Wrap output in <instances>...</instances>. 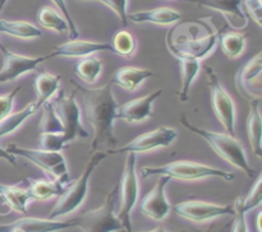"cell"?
Listing matches in <instances>:
<instances>
[{
	"label": "cell",
	"instance_id": "30bf717a",
	"mask_svg": "<svg viewBox=\"0 0 262 232\" xmlns=\"http://www.w3.org/2000/svg\"><path fill=\"white\" fill-rule=\"evenodd\" d=\"M205 74H206L210 93H211V104L214 114L216 115L217 120L223 125L225 132L235 137L237 112H235L234 101L227 92V89L223 87L222 82L219 81L216 73H215L211 66H205Z\"/></svg>",
	"mask_w": 262,
	"mask_h": 232
},
{
	"label": "cell",
	"instance_id": "f1b7e54d",
	"mask_svg": "<svg viewBox=\"0 0 262 232\" xmlns=\"http://www.w3.org/2000/svg\"><path fill=\"white\" fill-rule=\"evenodd\" d=\"M38 109H40V106L35 101L28 104L27 106H25L19 111L10 112L8 116L0 120V137L9 135L12 133H14L17 129H19L23 122L27 121L32 115H35Z\"/></svg>",
	"mask_w": 262,
	"mask_h": 232
},
{
	"label": "cell",
	"instance_id": "5bb4252c",
	"mask_svg": "<svg viewBox=\"0 0 262 232\" xmlns=\"http://www.w3.org/2000/svg\"><path fill=\"white\" fill-rule=\"evenodd\" d=\"M171 178L160 176L152 190L148 191L140 203V212L152 221L161 222L170 214L171 205L166 198V186Z\"/></svg>",
	"mask_w": 262,
	"mask_h": 232
},
{
	"label": "cell",
	"instance_id": "52a82bcc",
	"mask_svg": "<svg viewBox=\"0 0 262 232\" xmlns=\"http://www.w3.org/2000/svg\"><path fill=\"white\" fill-rule=\"evenodd\" d=\"M51 104L64 127L63 135L67 144H71L77 139L89 138V132L82 124L81 109L77 104L76 91L67 94L66 92L59 89Z\"/></svg>",
	"mask_w": 262,
	"mask_h": 232
},
{
	"label": "cell",
	"instance_id": "d6a6232c",
	"mask_svg": "<svg viewBox=\"0 0 262 232\" xmlns=\"http://www.w3.org/2000/svg\"><path fill=\"white\" fill-rule=\"evenodd\" d=\"M41 107H42V117H41L40 126H38L40 134L41 133H63L64 127L54 110L51 101L45 102Z\"/></svg>",
	"mask_w": 262,
	"mask_h": 232
},
{
	"label": "cell",
	"instance_id": "f35d334b",
	"mask_svg": "<svg viewBox=\"0 0 262 232\" xmlns=\"http://www.w3.org/2000/svg\"><path fill=\"white\" fill-rule=\"evenodd\" d=\"M20 88H22V87L18 86L17 88L13 89L10 93L0 96V120L4 119L5 116H8V115L12 112L13 105H14V98L18 94V92L20 91Z\"/></svg>",
	"mask_w": 262,
	"mask_h": 232
},
{
	"label": "cell",
	"instance_id": "ee69618b",
	"mask_svg": "<svg viewBox=\"0 0 262 232\" xmlns=\"http://www.w3.org/2000/svg\"><path fill=\"white\" fill-rule=\"evenodd\" d=\"M7 3H8V0H2V2H0V12H2L3 8H4V5L7 4Z\"/></svg>",
	"mask_w": 262,
	"mask_h": 232
},
{
	"label": "cell",
	"instance_id": "7dc6e473",
	"mask_svg": "<svg viewBox=\"0 0 262 232\" xmlns=\"http://www.w3.org/2000/svg\"><path fill=\"white\" fill-rule=\"evenodd\" d=\"M205 232H212V229H211V228H207Z\"/></svg>",
	"mask_w": 262,
	"mask_h": 232
},
{
	"label": "cell",
	"instance_id": "ba28073f",
	"mask_svg": "<svg viewBox=\"0 0 262 232\" xmlns=\"http://www.w3.org/2000/svg\"><path fill=\"white\" fill-rule=\"evenodd\" d=\"M7 150L15 157L19 156V157L26 158L31 163L41 168L43 172L53 176L55 180H59L66 185L71 183L68 165H67V161L61 152H50V150L41 149V148L38 149L25 148L17 144H10Z\"/></svg>",
	"mask_w": 262,
	"mask_h": 232
},
{
	"label": "cell",
	"instance_id": "5b68a950",
	"mask_svg": "<svg viewBox=\"0 0 262 232\" xmlns=\"http://www.w3.org/2000/svg\"><path fill=\"white\" fill-rule=\"evenodd\" d=\"M141 175L143 178L150 176H168L182 181H196L209 177H219L225 181H233L235 175L222 168L211 167L204 163L193 161H174L163 166H145L141 168Z\"/></svg>",
	"mask_w": 262,
	"mask_h": 232
},
{
	"label": "cell",
	"instance_id": "2e32d148",
	"mask_svg": "<svg viewBox=\"0 0 262 232\" xmlns=\"http://www.w3.org/2000/svg\"><path fill=\"white\" fill-rule=\"evenodd\" d=\"M163 89H156L140 98L130 99L117 107V120H124L129 124H140L151 119L154 115V104L161 96Z\"/></svg>",
	"mask_w": 262,
	"mask_h": 232
},
{
	"label": "cell",
	"instance_id": "44dd1931",
	"mask_svg": "<svg viewBox=\"0 0 262 232\" xmlns=\"http://www.w3.org/2000/svg\"><path fill=\"white\" fill-rule=\"evenodd\" d=\"M154 76V73L148 69L136 68V66H123L115 71L110 83L117 84L125 91L133 92L145 81Z\"/></svg>",
	"mask_w": 262,
	"mask_h": 232
},
{
	"label": "cell",
	"instance_id": "bcb514c9",
	"mask_svg": "<svg viewBox=\"0 0 262 232\" xmlns=\"http://www.w3.org/2000/svg\"><path fill=\"white\" fill-rule=\"evenodd\" d=\"M0 204H5L4 199H3V196H2V195H0Z\"/></svg>",
	"mask_w": 262,
	"mask_h": 232
},
{
	"label": "cell",
	"instance_id": "f546056e",
	"mask_svg": "<svg viewBox=\"0 0 262 232\" xmlns=\"http://www.w3.org/2000/svg\"><path fill=\"white\" fill-rule=\"evenodd\" d=\"M104 69L102 60L94 55L81 58L74 65V74L87 84H94L100 78Z\"/></svg>",
	"mask_w": 262,
	"mask_h": 232
},
{
	"label": "cell",
	"instance_id": "9a60e30c",
	"mask_svg": "<svg viewBox=\"0 0 262 232\" xmlns=\"http://www.w3.org/2000/svg\"><path fill=\"white\" fill-rule=\"evenodd\" d=\"M261 73L262 54L257 53L238 70L235 76V87L243 98H261Z\"/></svg>",
	"mask_w": 262,
	"mask_h": 232
},
{
	"label": "cell",
	"instance_id": "7402d4cb",
	"mask_svg": "<svg viewBox=\"0 0 262 232\" xmlns=\"http://www.w3.org/2000/svg\"><path fill=\"white\" fill-rule=\"evenodd\" d=\"M27 191L31 196V200H48V199L60 196L66 189V184L59 180H35V178H26Z\"/></svg>",
	"mask_w": 262,
	"mask_h": 232
},
{
	"label": "cell",
	"instance_id": "277c9868",
	"mask_svg": "<svg viewBox=\"0 0 262 232\" xmlns=\"http://www.w3.org/2000/svg\"><path fill=\"white\" fill-rule=\"evenodd\" d=\"M106 152L104 150L91 153V157L84 166L81 176L66 186L61 195L58 196V200H56L54 208L51 209L48 218L58 219L59 217L68 216V214L76 212L83 204V201L86 200L87 193H89L90 178H91L92 172L101 163V161L106 158Z\"/></svg>",
	"mask_w": 262,
	"mask_h": 232
},
{
	"label": "cell",
	"instance_id": "4dcf8cb0",
	"mask_svg": "<svg viewBox=\"0 0 262 232\" xmlns=\"http://www.w3.org/2000/svg\"><path fill=\"white\" fill-rule=\"evenodd\" d=\"M37 22L41 27L56 33H68L69 27L66 18L51 7H41L37 12Z\"/></svg>",
	"mask_w": 262,
	"mask_h": 232
},
{
	"label": "cell",
	"instance_id": "4316f807",
	"mask_svg": "<svg viewBox=\"0 0 262 232\" xmlns=\"http://www.w3.org/2000/svg\"><path fill=\"white\" fill-rule=\"evenodd\" d=\"M217 45L229 59H237L245 53L247 45V35L241 32H217Z\"/></svg>",
	"mask_w": 262,
	"mask_h": 232
},
{
	"label": "cell",
	"instance_id": "836d02e7",
	"mask_svg": "<svg viewBox=\"0 0 262 232\" xmlns=\"http://www.w3.org/2000/svg\"><path fill=\"white\" fill-rule=\"evenodd\" d=\"M68 147L63 133H41L40 148L50 152H61Z\"/></svg>",
	"mask_w": 262,
	"mask_h": 232
},
{
	"label": "cell",
	"instance_id": "4fadbf2b",
	"mask_svg": "<svg viewBox=\"0 0 262 232\" xmlns=\"http://www.w3.org/2000/svg\"><path fill=\"white\" fill-rule=\"evenodd\" d=\"M0 51H2L3 60H4L3 68L0 70V84L10 83V82L17 81L23 74H27L36 70L40 64L51 59L50 55L36 56V58L19 55V54H15L13 51H10L4 45H0Z\"/></svg>",
	"mask_w": 262,
	"mask_h": 232
},
{
	"label": "cell",
	"instance_id": "7a4b0ae2",
	"mask_svg": "<svg viewBox=\"0 0 262 232\" xmlns=\"http://www.w3.org/2000/svg\"><path fill=\"white\" fill-rule=\"evenodd\" d=\"M166 47L174 58L204 60L217 46V31L210 19L176 23L165 37Z\"/></svg>",
	"mask_w": 262,
	"mask_h": 232
},
{
	"label": "cell",
	"instance_id": "3957f363",
	"mask_svg": "<svg viewBox=\"0 0 262 232\" xmlns=\"http://www.w3.org/2000/svg\"><path fill=\"white\" fill-rule=\"evenodd\" d=\"M179 122H181L187 130L200 135V137L214 149V152L216 153L219 157H222L223 160L227 161L228 163H230V165L234 166V167L242 170L248 177H255L256 171L253 170L252 166L248 162L245 147H243L242 143H241L234 135H230L228 134V133L211 132V130L196 126V125L191 124L184 115L179 119Z\"/></svg>",
	"mask_w": 262,
	"mask_h": 232
},
{
	"label": "cell",
	"instance_id": "d6986e66",
	"mask_svg": "<svg viewBox=\"0 0 262 232\" xmlns=\"http://www.w3.org/2000/svg\"><path fill=\"white\" fill-rule=\"evenodd\" d=\"M72 227H74L73 221L23 217L10 223L0 224V232H7L10 228H20L23 232H59L72 228Z\"/></svg>",
	"mask_w": 262,
	"mask_h": 232
},
{
	"label": "cell",
	"instance_id": "8992f818",
	"mask_svg": "<svg viewBox=\"0 0 262 232\" xmlns=\"http://www.w3.org/2000/svg\"><path fill=\"white\" fill-rule=\"evenodd\" d=\"M119 196V184L110 190L101 207L79 214L72 221L82 232H125L115 214V204Z\"/></svg>",
	"mask_w": 262,
	"mask_h": 232
},
{
	"label": "cell",
	"instance_id": "f6af8a7d",
	"mask_svg": "<svg viewBox=\"0 0 262 232\" xmlns=\"http://www.w3.org/2000/svg\"><path fill=\"white\" fill-rule=\"evenodd\" d=\"M7 232H23V231L20 228H10V229H8Z\"/></svg>",
	"mask_w": 262,
	"mask_h": 232
},
{
	"label": "cell",
	"instance_id": "484cf974",
	"mask_svg": "<svg viewBox=\"0 0 262 232\" xmlns=\"http://www.w3.org/2000/svg\"><path fill=\"white\" fill-rule=\"evenodd\" d=\"M178 61L181 65L182 75V86L178 92V98L179 101L186 102L189 98L192 83L201 70V61L192 58H179Z\"/></svg>",
	"mask_w": 262,
	"mask_h": 232
},
{
	"label": "cell",
	"instance_id": "60d3db41",
	"mask_svg": "<svg viewBox=\"0 0 262 232\" xmlns=\"http://www.w3.org/2000/svg\"><path fill=\"white\" fill-rule=\"evenodd\" d=\"M0 158L4 161H7V162L10 163L12 166H17V157H15V156H13L12 153L8 152L7 149L2 148V145H0Z\"/></svg>",
	"mask_w": 262,
	"mask_h": 232
},
{
	"label": "cell",
	"instance_id": "ac0fdd59",
	"mask_svg": "<svg viewBox=\"0 0 262 232\" xmlns=\"http://www.w3.org/2000/svg\"><path fill=\"white\" fill-rule=\"evenodd\" d=\"M109 51L113 53L110 43L106 42H95V41H86L74 38L69 40L61 45L56 46L50 55V58H84V56L94 55L96 53Z\"/></svg>",
	"mask_w": 262,
	"mask_h": 232
},
{
	"label": "cell",
	"instance_id": "7bdbcfd3",
	"mask_svg": "<svg viewBox=\"0 0 262 232\" xmlns=\"http://www.w3.org/2000/svg\"><path fill=\"white\" fill-rule=\"evenodd\" d=\"M261 216H262V213L261 212H258L257 219H256V227H257V232H261Z\"/></svg>",
	"mask_w": 262,
	"mask_h": 232
},
{
	"label": "cell",
	"instance_id": "6da1fadb",
	"mask_svg": "<svg viewBox=\"0 0 262 232\" xmlns=\"http://www.w3.org/2000/svg\"><path fill=\"white\" fill-rule=\"evenodd\" d=\"M71 82L76 87V91L81 92L84 116L94 129V139L90 147V153L117 147L114 121L117 120L118 104L113 94V84L109 82L99 88H90L78 84L73 79Z\"/></svg>",
	"mask_w": 262,
	"mask_h": 232
},
{
	"label": "cell",
	"instance_id": "ffe728a7",
	"mask_svg": "<svg viewBox=\"0 0 262 232\" xmlns=\"http://www.w3.org/2000/svg\"><path fill=\"white\" fill-rule=\"evenodd\" d=\"M181 13L168 7L155 8L150 10H141L128 14V22L133 23H152L160 25H173L181 20Z\"/></svg>",
	"mask_w": 262,
	"mask_h": 232
},
{
	"label": "cell",
	"instance_id": "7c38bea8",
	"mask_svg": "<svg viewBox=\"0 0 262 232\" xmlns=\"http://www.w3.org/2000/svg\"><path fill=\"white\" fill-rule=\"evenodd\" d=\"M174 212L182 218L194 223H205L223 216H233L235 211L232 204L220 205L202 200H186L176 204Z\"/></svg>",
	"mask_w": 262,
	"mask_h": 232
},
{
	"label": "cell",
	"instance_id": "e575fe53",
	"mask_svg": "<svg viewBox=\"0 0 262 232\" xmlns=\"http://www.w3.org/2000/svg\"><path fill=\"white\" fill-rule=\"evenodd\" d=\"M234 214H233L232 232H250L247 223V212L243 208V198L238 196L234 201Z\"/></svg>",
	"mask_w": 262,
	"mask_h": 232
},
{
	"label": "cell",
	"instance_id": "603a6c76",
	"mask_svg": "<svg viewBox=\"0 0 262 232\" xmlns=\"http://www.w3.org/2000/svg\"><path fill=\"white\" fill-rule=\"evenodd\" d=\"M261 112H260V98L250 101V114L247 117V133L251 148L256 157L262 156L261 143Z\"/></svg>",
	"mask_w": 262,
	"mask_h": 232
},
{
	"label": "cell",
	"instance_id": "cb8c5ba5",
	"mask_svg": "<svg viewBox=\"0 0 262 232\" xmlns=\"http://www.w3.org/2000/svg\"><path fill=\"white\" fill-rule=\"evenodd\" d=\"M0 195L4 199L5 205L22 214L27 213L28 204H30V201H32L27 189L20 188L19 185L0 184Z\"/></svg>",
	"mask_w": 262,
	"mask_h": 232
},
{
	"label": "cell",
	"instance_id": "83f0119b",
	"mask_svg": "<svg viewBox=\"0 0 262 232\" xmlns=\"http://www.w3.org/2000/svg\"><path fill=\"white\" fill-rule=\"evenodd\" d=\"M0 32L22 40H33L42 36L40 28L26 20L0 19Z\"/></svg>",
	"mask_w": 262,
	"mask_h": 232
},
{
	"label": "cell",
	"instance_id": "b9f144b4",
	"mask_svg": "<svg viewBox=\"0 0 262 232\" xmlns=\"http://www.w3.org/2000/svg\"><path fill=\"white\" fill-rule=\"evenodd\" d=\"M132 232H135V231H132ZM138 232H169V231H166L165 227L158 226L152 229H146V231H138ZM178 232H188V231H178Z\"/></svg>",
	"mask_w": 262,
	"mask_h": 232
},
{
	"label": "cell",
	"instance_id": "8d00e7d4",
	"mask_svg": "<svg viewBox=\"0 0 262 232\" xmlns=\"http://www.w3.org/2000/svg\"><path fill=\"white\" fill-rule=\"evenodd\" d=\"M261 184H262V177L261 175H258L257 178H256L255 184H253V186L251 188L248 195L246 196V198H243V208H245V211L247 212V213L250 211H252V209L257 208V207L261 205V200H262Z\"/></svg>",
	"mask_w": 262,
	"mask_h": 232
},
{
	"label": "cell",
	"instance_id": "d4e9b609",
	"mask_svg": "<svg viewBox=\"0 0 262 232\" xmlns=\"http://www.w3.org/2000/svg\"><path fill=\"white\" fill-rule=\"evenodd\" d=\"M61 76L60 75H54V74L46 73V71H41L37 74L35 78V93L37 99L38 106H42L45 102L50 101L59 91V86H60Z\"/></svg>",
	"mask_w": 262,
	"mask_h": 232
},
{
	"label": "cell",
	"instance_id": "74e56055",
	"mask_svg": "<svg viewBox=\"0 0 262 232\" xmlns=\"http://www.w3.org/2000/svg\"><path fill=\"white\" fill-rule=\"evenodd\" d=\"M51 2H53L54 4H55L56 7H58V9L60 10V13H61V14H63V17L66 18L67 22H68L69 40H74V38H78V36H79L78 30H77L76 23H74L73 18H72L71 13H69L68 5H67L66 0H51Z\"/></svg>",
	"mask_w": 262,
	"mask_h": 232
},
{
	"label": "cell",
	"instance_id": "9c48e42d",
	"mask_svg": "<svg viewBox=\"0 0 262 232\" xmlns=\"http://www.w3.org/2000/svg\"><path fill=\"white\" fill-rule=\"evenodd\" d=\"M136 162H137V157L135 153H127L123 175L119 184L120 208L118 218L122 222L125 232L133 231L130 214L137 204L138 195H140V184H138V176L137 171H136Z\"/></svg>",
	"mask_w": 262,
	"mask_h": 232
},
{
	"label": "cell",
	"instance_id": "8fae6325",
	"mask_svg": "<svg viewBox=\"0 0 262 232\" xmlns=\"http://www.w3.org/2000/svg\"><path fill=\"white\" fill-rule=\"evenodd\" d=\"M178 138V132L170 126H159L151 132L138 135L123 147H115L106 150L107 156L122 154V153H145L159 148H168Z\"/></svg>",
	"mask_w": 262,
	"mask_h": 232
},
{
	"label": "cell",
	"instance_id": "ab89813d",
	"mask_svg": "<svg viewBox=\"0 0 262 232\" xmlns=\"http://www.w3.org/2000/svg\"><path fill=\"white\" fill-rule=\"evenodd\" d=\"M246 9L250 13L251 18L261 27V14H262V0H243Z\"/></svg>",
	"mask_w": 262,
	"mask_h": 232
},
{
	"label": "cell",
	"instance_id": "d590c367",
	"mask_svg": "<svg viewBox=\"0 0 262 232\" xmlns=\"http://www.w3.org/2000/svg\"><path fill=\"white\" fill-rule=\"evenodd\" d=\"M78 2H100L109 7L119 18L123 27L128 25V0H78Z\"/></svg>",
	"mask_w": 262,
	"mask_h": 232
},
{
	"label": "cell",
	"instance_id": "1f68e13d",
	"mask_svg": "<svg viewBox=\"0 0 262 232\" xmlns=\"http://www.w3.org/2000/svg\"><path fill=\"white\" fill-rule=\"evenodd\" d=\"M110 45H112L113 54L125 59L132 58L137 50V41L135 36L125 30L117 31L113 36Z\"/></svg>",
	"mask_w": 262,
	"mask_h": 232
},
{
	"label": "cell",
	"instance_id": "c3c4849f",
	"mask_svg": "<svg viewBox=\"0 0 262 232\" xmlns=\"http://www.w3.org/2000/svg\"><path fill=\"white\" fill-rule=\"evenodd\" d=\"M0 2H2V0H0Z\"/></svg>",
	"mask_w": 262,
	"mask_h": 232
},
{
	"label": "cell",
	"instance_id": "e0dca14e",
	"mask_svg": "<svg viewBox=\"0 0 262 232\" xmlns=\"http://www.w3.org/2000/svg\"><path fill=\"white\" fill-rule=\"evenodd\" d=\"M183 2L193 3L199 7L209 8L222 13L228 24L234 30H243L247 27V15L242 9L243 0H183Z\"/></svg>",
	"mask_w": 262,
	"mask_h": 232
}]
</instances>
